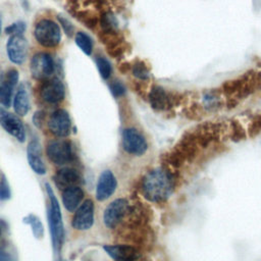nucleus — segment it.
<instances>
[{
	"label": "nucleus",
	"instance_id": "f257e3e1",
	"mask_svg": "<svg viewBox=\"0 0 261 261\" xmlns=\"http://www.w3.org/2000/svg\"><path fill=\"white\" fill-rule=\"evenodd\" d=\"M174 189L173 175L164 168H156L143 179L142 192L151 202H162L170 197Z\"/></svg>",
	"mask_w": 261,
	"mask_h": 261
},
{
	"label": "nucleus",
	"instance_id": "f03ea898",
	"mask_svg": "<svg viewBox=\"0 0 261 261\" xmlns=\"http://www.w3.org/2000/svg\"><path fill=\"white\" fill-rule=\"evenodd\" d=\"M46 190L50 200L49 225H50V231H51L52 245L56 254H59L63 244V239H64V227H63L62 215H61L58 200L56 199L54 192L49 184H46Z\"/></svg>",
	"mask_w": 261,
	"mask_h": 261
},
{
	"label": "nucleus",
	"instance_id": "7ed1b4c3",
	"mask_svg": "<svg viewBox=\"0 0 261 261\" xmlns=\"http://www.w3.org/2000/svg\"><path fill=\"white\" fill-rule=\"evenodd\" d=\"M34 36L41 46L51 48L59 44L61 32L58 24L53 20L42 19L35 27Z\"/></svg>",
	"mask_w": 261,
	"mask_h": 261
},
{
	"label": "nucleus",
	"instance_id": "20e7f679",
	"mask_svg": "<svg viewBox=\"0 0 261 261\" xmlns=\"http://www.w3.org/2000/svg\"><path fill=\"white\" fill-rule=\"evenodd\" d=\"M122 146L124 151L136 156L143 155L148 149L145 137L136 128H125L123 130Z\"/></svg>",
	"mask_w": 261,
	"mask_h": 261
},
{
	"label": "nucleus",
	"instance_id": "39448f33",
	"mask_svg": "<svg viewBox=\"0 0 261 261\" xmlns=\"http://www.w3.org/2000/svg\"><path fill=\"white\" fill-rule=\"evenodd\" d=\"M47 156L55 164L63 165L68 163L73 156L70 143L63 140L51 142L47 146Z\"/></svg>",
	"mask_w": 261,
	"mask_h": 261
},
{
	"label": "nucleus",
	"instance_id": "423d86ee",
	"mask_svg": "<svg viewBox=\"0 0 261 261\" xmlns=\"http://www.w3.org/2000/svg\"><path fill=\"white\" fill-rule=\"evenodd\" d=\"M8 58L15 64H21L25 61L28 55V42L25 38L20 35H12L6 45Z\"/></svg>",
	"mask_w": 261,
	"mask_h": 261
},
{
	"label": "nucleus",
	"instance_id": "0eeeda50",
	"mask_svg": "<svg viewBox=\"0 0 261 261\" xmlns=\"http://www.w3.org/2000/svg\"><path fill=\"white\" fill-rule=\"evenodd\" d=\"M31 73L35 79L44 80L50 76L54 70L52 57L47 53L35 54L31 60Z\"/></svg>",
	"mask_w": 261,
	"mask_h": 261
},
{
	"label": "nucleus",
	"instance_id": "6e6552de",
	"mask_svg": "<svg viewBox=\"0 0 261 261\" xmlns=\"http://www.w3.org/2000/svg\"><path fill=\"white\" fill-rule=\"evenodd\" d=\"M70 126L71 122L69 114L64 109L54 111L48 120V127L50 132L59 138L67 137L70 133Z\"/></svg>",
	"mask_w": 261,
	"mask_h": 261
},
{
	"label": "nucleus",
	"instance_id": "1a4fd4ad",
	"mask_svg": "<svg viewBox=\"0 0 261 261\" xmlns=\"http://www.w3.org/2000/svg\"><path fill=\"white\" fill-rule=\"evenodd\" d=\"M94 223V204L88 199L76 209L73 218L72 226L77 230H87Z\"/></svg>",
	"mask_w": 261,
	"mask_h": 261
},
{
	"label": "nucleus",
	"instance_id": "9d476101",
	"mask_svg": "<svg viewBox=\"0 0 261 261\" xmlns=\"http://www.w3.org/2000/svg\"><path fill=\"white\" fill-rule=\"evenodd\" d=\"M127 210V201L125 199H116L111 202L104 212V222L109 228H114L123 218Z\"/></svg>",
	"mask_w": 261,
	"mask_h": 261
},
{
	"label": "nucleus",
	"instance_id": "9b49d317",
	"mask_svg": "<svg viewBox=\"0 0 261 261\" xmlns=\"http://www.w3.org/2000/svg\"><path fill=\"white\" fill-rule=\"evenodd\" d=\"M0 124L1 126L17 141H25V129L22 121L16 115L9 112L0 113Z\"/></svg>",
	"mask_w": 261,
	"mask_h": 261
},
{
	"label": "nucleus",
	"instance_id": "f8f14e48",
	"mask_svg": "<svg viewBox=\"0 0 261 261\" xmlns=\"http://www.w3.org/2000/svg\"><path fill=\"white\" fill-rule=\"evenodd\" d=\"M65 89L62 82L58 79H53L47 82L41 89L42 99L50 104H55L64 99Z\"/></svg>",
	"mask_w": 261,
	"mask_h": 261
},
{
	"label": "nucleus",
	"instance_id": "ddd939ff",
	"mask_svg": "<svg viewBox=\"0 0 261 261\" xmlns=\"http://www.w3.org/2000/svg\"><path fill=\"white\" fill-rule=\"evenodd\" d=\"M116 178L111 170H104L98 179L96 189V198L98 201L108 199L116 189Z\"/></svg>",
	"mask_w": 261,
	"mask_h": 261
},
{
	"label": "nucleus",
	"instance_id": "4468645a",
	"mask_svg": "<svg viewBox=\"0 0 261 261\" xmlns=\"http://www.w3.org/2000/svg\"><path fill=\"white\" fill-rule=\"evenodd\" d=\"M18 81V72L15 69H10L6 72L4 80L0 84V103L9 107L11 104V98L13 89Z\"/></svg>",
	"mask_w": 261,
	"mask_h": 261
},
{
	"label": "nucleus",
	"instance_id": "2eb2a0df",
	"mask_svg": "<svg viewBox=\"0 0 261 261\" xmlns=\"http://www.w3.org/2000/svg\"><path fill=\"white\" fill-rule=\"evenodd\" d=\"M104 250L116 261H135L139 257L138 251L128 245H107Z\"/></svg>",
	"mask_w": 261,
	"mask_h": 261
},
{
	"label": "nucleus",
	"instance_id": "dca6fc26",
	"mask_svg": "<svg viewBox=\"0 0 261 261\" xmlns=\"http://www.w3.org/2000/svg\"><path fill=\"white\" fill-rule=\"evenodd\" d=\"M28 161L33 168V170L38 174L46 173V167L42 159L41 146L37 140L30 142L28 146Z\"/></svg>",
	"mask_w": 261,
	"mask_h": 261
},
{
	"label": "nucleus",
	"instance_id": "f3484780",
	"mask_svg": "<svg viewBox=\"0 0 261 261\" xmlns=\"http://www.w3.org/2000/svg\"><path fill=\"white\" fill-rule=\"evenodd\" d=\"M84 198L83 190L77 186H70L64 189L62 193V203L65 209L69 212H73L80 206Z\"/></svg>",
	"mask_w": 261,
	"mask_h": 261
},
{
	"label": "nucleus",
	"instance_id": "a211bd4d",
	"mask_svg": "<svg viewBox=\"0 0 261 261\" xmlns=\"http://www.w3.org/2000/svg\"><path fill=\"white\" fill-rule=\"evenodd\" d=\"M149 101L151 106L156 110H165L170 106V97L165 90L159 86H155L151 89Z\"/></svg>",
	"mask_w": 261,
	"mask_h": 261
},
{
	"label": "nucleus",
	"instance_id": "6ab92c4d",
	"mask_svg": "<svg viewBox=\"0 0 261 261\" xmlns=\"http://www.w3.org/2000/svg\"><path fill=\"white\" fill-rule=\"evenodd\" d=\"M13 108L14 111L16 112V114L23 116L28 113V111L30 110V97H29V93L27 91L25 86L22 84L13 99Z\"/></svg>",
	"mask_w": 261,
	"mask_h": 261
},
{
	"label": "nucleus",
	"instance_id": "aec40b11",
	"mask_svg": "<svg viewBox=\"0 0 261 261\" xmlns=\"http://www.w3.org/2000/svg\"><path fill=\"white\" fill-rule=\"evenodd\" d=\"M80 178L81 177L77 171L72 168H62L56 175V181L65 186V188L74 186L80 181Z\"/></svg>",
	"mask_w": 261,
	"mask_h": 261
},
{
	"label": "nucleus",
	"instance_id": "412c9836",
	"mask_svg": "<svg viewBox=\"0 0 261 261\" xmlns=\"http://www.w3.org/2000/svg\"><path fill=\"white\" fill-rule=\"evenodd\" d=\"M75 44L77 47L86 54V55H91L93 51V41L92 39L84 32H79L75 35Z\"/></svg>",
	"mask_w": 261,
	"mask_h": 261
},
{
	"label": "nucleus",
	"instance_id": "4be33fe9",
	"mask_svg": "<svg viewBox=\"0 0 261 261\" xmlns=\"http://www.w3.org/2000/svg\"><path fill=\"white\" fill-rule=\"evenodd\" d=\"M23 222L31 225L33 233L37 239H42L43 238L44 227H43V224H42L41 220L39 219V217H37L33 214H30V215H28L27 217L23 218Z\"/></svg>",
	"mask_w": 261,
	"mask_h": 261
},
{
	"label": "nucleus",
	"instance_id": "5701e85b",
	"mask_svg": "<svg viewBox=\"0 0 261 261\" xmlns=\"http://www.w3.org/2000/svg\"><path fill=\"white\" fill-rule=\"evenodd\" d=\"M96 64L98 67V70L100 72V75L102 76V79L107 80L112 71V67L110 62L105 58V57H98L96 59Z\"/></svg>",
	"mask_w": 261,
	"mask_h": 261
},
{
	"label": "nucleus",
	"instance_id": "b1692460",
	"mask_svg": "<svg viewBox=\"0 0 261 261\" xmlns=\"http://www.w3.org/2000/svg\"><path fill=\"white\" fill-rule=\"evenodd\" d=\"M133 74L140 80H148L150 76L149 69L143 62H137L133 66Z\"/></svg>",
	"mask_w": 261,
	"mask_h": 261
},
{
	"label": "nucleus",
	"instance_id": "393cba45",
	"mask_svg": "<svg viewBox=\"0 0 261 261\" xmlns=\"http://www.w3.org/2000/svg\"><path fill=\"white\" fill-rule=\"evenodd\" d=\"M25 30V24L24 22L22 21H17V22H14L12 24H10L9 27H7L5 29V32L7 34H10L11 36L12 35H22V33L24 32Z\"/></svg>",
	"mask_w": 261,
	"mask_h": 261
},
{
	"label": "nucleus",
	"instance_id": "a878e982",
	"mask_svg": "<svg viewBox=\"0 0 261 261\" xmlns=\"http://www.w3.org/2000/svg\"><path fill=\"white\" fill-rule=\"evenodd\" d=\"M11 192L9 189V185L6 180V178L3 176L0 180V199L1 200H7L10 198Z\"/></svg>",
	"mask_w": 261,
	"mask_h": 261
},
{
	"label": "nucleus",
	"instance_id": "bb28decb",
	"mask_svg": "<svg viewBox=\"0 0 261 261\" xmlns=\"http://www.w3.org/2000/svg\"><path fill=\"white\" fill-rule=\"evenodd\" d=\"M110 91L114 97H120L125 93V88L123 84H121L119 81H115L111 84Z\"/></svg>",
	"mask_w": 261,
	"mask_h": 261
},
{
	"label": "nucleus",
	"instance_id": "cd10ccee",
	"mask_svg": "<svg viewBox=\"0 0 261 261\" xmlns=\"http://www.w3.org/2000/svg\"><path fill=\"white\" fill-rule=\"evenodd\" d=\"M0 261H12V259L8 253L0 249Z\"/></svg>",
	"mask_w": 261,
	"mask_h": 261
},
{
	"label": "nucleus",
	"instance_id": "c85d7f7f",
	"mask_svg": "<svg viewBox=\"0 0 261 261\" xmlns=\"http://www.w3.org/2000/svg\"><path fill=\"white\" fill-rule=\"evenodd\" d=\"M1 29H2V23H1V19H0V35H1Z\"/></svg>",
	"mask_w": 261,
	"mask_h": 261
},
{
	"label": "nucleus",
	"instance_id": "c756f323",
	"mask_svg": "<svg viewBox=\"0 0 261 261\" xmlns=\"http://www.w3.org/2000/svg\"><path fill=\"white\" fill-rule=\"evenodd\" d=\"M0 236H1V227H0Z\"/></svg>",
	"mask_w": 261,
	"mask_h": 261
}]
</instances>
